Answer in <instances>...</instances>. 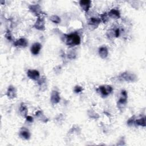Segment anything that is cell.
I'll use <instances>...</instances> for the list:
<instances>
[{
  "instance_id": "cell-2",
  "label": "cell",
  "mask_w": 146,
  "mask_h": 146,
  "mask_svg": "<svg viewBox=\"0 0 146 146\" xmlns=\"http://www.w3.org/2000/svg\"><path fill=\"white\" fill-rule=\"evenodd\" d=\"M117 78L120 81H124L128 83H133L137 80V75L130 71H124L121 73Z\"/></svg>"
},
{
  "instance_id": "cell-12",
  "label": "cell",
  "mask_w": 146,
  "mask_h": 146,
  "mask_svg": "<svg viewBox=\"0 0 146 146\" xmlns=\"http://www.w3.org/2000/svg\"><path fill=\"white\" fill-rule=\"evenodd\" d=\"M107 13L109 18L113 19H118L121 17L120 10L117 8L111 9Z\"/></svg>"
},
{
  "instance_id": "cell-7",
  "label": "cell",
  "mask_w": 146,
  "mask_h": 146,
  "mask_svg": "<svg viewBox=\"0 0 146 146\" xmlns=\"http://www.w3.org/2000/svg\"><path fill=\"white\" fill-rule=\"evenodd\" d=\"M27 76L28 78L33 80L37 81L40 78V72L34 69H29L27 71Z\"/></svg>"
},
{
  "instance_id": "cell-23",
  "label": "cell",
  "mask_w": 146,
  "mask_h": 146,
  "mask_svg": "<svg viewBox=\"0 0 146 146\" xmlns=\"http://www.w3.org/2000/svg\"><path fill=\"white\" fill-rule=\"evenodd\" d=\"M100 19L101 20V22H102L104 23H106L108 20H109V17L108 15V13L107 12L103 13L100 15Z\"/></svg>"
},
{
  "instance_id": "cell-4",
  "label": "cell",
  "mask_w": 146,
  "mask_h": 146,
  "mask_svg": "<svg viewBox=\"0 0 146 146\" xmlns=\"http://www.w3.org/2000/svg\"><path fill=\"white\" fill-rule=\"evenodd\" d=\"M96 92L103 98H106L113 92V88L110 85H101L96 88Z\"/></svg>"
},
{
  "instance_id": "cell-5",
  "label": "cell",
  "mask_w": 146,
  "mask_h": 146,
  "mask_svg": "<svg viewBox=\"0 0 146 146\" xmlns=\"http://www.w3.org/2000/svg\"><path fill=\"white\" fill-rule=\"evenodd\" d=\"M33 27L39 31H44L46 28L44 18L42 16L37 17L34 24L33 26Z\"/></svg>"
},
{
  "instance_id": "cell-27",
  "label": "cell",
  "mask_w": 146,
  "mask_h": 146,
  "mask_svg": "<svg viewBox=\"0 0 146 146\" xmlns=\"http://www.w3.org/2000/svg\"><path fill=\"white\" fill-rule=\"evenodd\" d=\"M83 88V87L81 86H79V85H76L75 87H74V92L76 94H79L81 92H82Z\"/></svg>"
},
{
  "instance_id": "cell-1",
  "label": "cell",
  "mask_w": 146,
  "mask_h": 146,
  "mask_svg": "<svg viewBox=\"0 0 146 146\" xmlns=\"http://www.w3.org/2000/svg\"><path fill=\"white\" fill-rule=\"evenodd\" d=\"M64 42L66 44L70 47H74L80 44L81 38L77 33H72L64 35Z\"/></svg>"
},
{
  "instance_id": "cell-28",
  "label": "cell",
  "mask_w": 146,
  "mask_h": 146,
  "mask_svg": "<svg viewBox=\"0 0 146 146\" xmlns=\"http://www.w3.org/2000/svg\"><path fill=\"white\" fill-rule=\"evenodd\" d=\"M26 120L28 122V123H32L33 121H34V118L31 116H30V115H27L26 117Z\"/></svg>"
},
{
  "instance_id": "cell-9",
  "label": "cell",
  "mask_w": 146,
  "mask_h": 146,
  "mask_svg": "<svg viewBox=\"0 0 146 146\" xmlns=\"http://www.w3.org/2000/svg\"><path fill=\"white\" fill-rule=\"evenodd\" d=\"M6 95L9 99H14L17 96V91L15 87L12 85L8 87Z\"/></svg>"
},
{
  "instance_id": "cell-29",
  "label": "cell",
  "mask_w": 146,
  "mask_h": 146,
  "mask_svg": "<svg viewBox=\"0 0 146 146\" xmlns=\"http://www.w3.org/2000/svg\"><path fill=\"white\" fill-rule=\"evenodd\" d=\"M124 142H125V141H124V138H123V137H121V138L119 140V141L117 142V143L116 144V145H119V144H120V143H122V145H124V144H125Z\"/></svg>"
},
{
  "instance_id": "cell-3",
  "label": "cell",
  "mask_w": 146,
  "mask_h": 146,
  "mask_svg": "<svg viewBox=\"0 0 146 146\" xmlns=\"http://www.w3.org/2000/svg\"><path fill=\"white\" fill-rule=\"evenodd\" d=\"M128 100V94L126 90H121L120 94L119 99L117 102V107L120 111H123L127 103Z\"/></svg>"
},
{
  "instance_id": "cell-18",
  "label": "cell",
  "mask_w": 146,
  "mask_h": 146,
  "mask_svg": "<svg viewBox=\"0 0 146 146\" xmlns=\"http://www.w3.org/2000/svg\"><path fill=\"white\" fill-rule=\"evenodd\" d=\"M34 115H35L36 117H38V118L41 121H42L43 123H47V122L48 121V118L44 115V113H43L42 111H41V110H38V111H37L35 113Z\"/></svg>"
},
{
  "instance_id": "cell-6",
  "label": "cell",
  "mask_w": 146,
  "mask_h": 146,
  "mask_svg": "<svg viewBox=\"0 0 146 146\" xmlns=\"http://www.w3.org/2000/svg\"><path fill=\"white\" fill-rule=\"evenodd\" d=\"M29 10L31 13L38 17L43 14L41 6L39 4H33L29 6Z\"/></svg>"
},
{
  "instance_id": "cell-24",
  "label": "cell",
  "mask_w": 146,
  "mask_h": 146,
  "mask_svg": "<svg viewBox=\"0 0 146 146\" xmlns=\"http://www.w3.org/2000/svg\"><path fill=\"white\" fill-rule=\"evenodd\" d=\"M67 58L69 59H74L76 58V52L74 50H71L67 54Z\"/></svg>"
},
{
  "instance_id": "cell-14",
  "label": "cell",
  "mask_w": 146,
  "mask_h": 146,
  "mask_svg": "<svg viewBox=\"0 0 146 146\" xmlns=\"http://www.w3.org/2000/svg\"><path fill=\"white\" fill-rule=\"evenodd\" d=\"M91 3L90 0H80L79 2L80 7L86 13H87L90 10L91 6Z\"/></svg>"
},
{
  "instance_id": "cell-22",
  "label": "cell",
  "mask_w": 146,
  "mask_h": 146,
  "mask_svg": "<svg viewBox=\"0 0 146 146\" xmlns=\"http://www.w3.org/2000/svg\"><path fill=\"white\" fill-rule=\"evenodd\" d=\"M50 20L53 22L54 23H55V24H59L61 22V19L60 18L56 15H52L50 17Z\"/></svg>"
},
{
  "instance_id": "cell-13",
  "label": "cell",
  "mask_w": 146,
  "mask_h": 146,
  "mask_svg": "<svg viewBox=\"0 0 146 146\" xmlns=\"http://www.w3.org/2000/svg\"><path fill=\"white\" fill-rule=\"evenodd\" d=\"M101 22H102L99 17H91L88 21V25L90 27L95 29V28H97V27L100 25Z\"/></svg>"
},
{
  "instance_id": "cell-25",
  "label": "cell",
  "mask_w": 146,
  "mask_h": 146,
  "mask_svg": "<svg viewBox=\"0 0 146 146\" xmlns=\"http://www.w3.org/2000/svg\"><path fill=\"white\" fill-rule=\"evenodd\" d=\"M5 36L6 38V39L8 40L9 41H12L13 40V35H12L10 30H6V31L5 32Z\"/></svg>"
},
{
  "instance_id": "cell-16",
  "label": "cell",
  "mask_w": 146,
  "mask_h": 146,
  "mask_svg": "<svg viewBox=\"0 0 146 146\" xmlns=\"http://www.w3.org/2000/svg\"><path fill=\"white\" fill-rule=\"evenodd\" d=\"M108 50L105 46H100L98 49V54L102 59H106L108 56Z\"/></svg>"
},
{
  "instance_id": "cell-20",
  "label": "cell",
  "mask_w": 146,
  "mask_h": 146,
  "mask_svg": "<svg viewBox=\"0 0 146 146\" xmlns=\"http://www.w3.org/2000/svg\"><path fill=\"white\" fill-rule=\"evenodd\" d=\"M135 124L137 126H140L143 127H145L146 126L145 122V116H143L139 119H136L135 121Z\"/></svg>"
},
{
  "instance_id": "cell-19",
  "label": "cell",
  "mask_w": 146,
  "mask_h": 146,
  "mask_svg": "<svg viewBox=\"0 0 146 146\" xmlns=\"http://www.w3.org/2000/svg\"><path fill=\"white\" fill-rule=\"evenodd\" d=\"M19 112L20 115L24 117H26L27 116V113H28V109L27 106L23 103H22L20 106H19Z\"/></svg>"
},
{
  "instance_id": "cell-15",
  "label": "cell",
  "mask_w": 146,
  "mask_h": 146,
  "mask_svg": "<svg viewBox=\"0 0 146 146\" xmlns=\"http://www.w3.org/2000/svg\"><path fill=\"white\" fill-rule=\"evenodd\" d=\"M42 48V44L39 42H35L30 47V52L34 55H37L39 54Z\"/></svg>"
},
{
  "instance_id": "cell-26",
  "label": "cell",
  "mask_w": 146,
  "mask_h": 146,
  "mask_svg": "<svg viewBox=\"0 0 146 146\" xmlns=\"http://www.w3.org/2000/svg\"><path fill=\"white\" fill-rule=\"evenodd\" d=\"M136 119V117L135 115L131 116L130 118L128 119V120L127 121V124L128 126L131 127L132 125H133V124H135V121Z\"/></svg>"
},
{
  "instance_id": "cell-21",
  "label": "cell",
  "mask_w": 146,
  "mask_h": 146,
  "mask_svg": "<svg viewBox=\"0 0 146 146\" xmlns=\"http://www.w3.org/2000/svg\"><path fill=\"white\" fill-rule=\"evenodd\" d=\"M87 113L88 116L91 119H97L99 117V115H98V113H96L95 111H94L92 109H90L87 111Z\"/></svg>"
},
{
  "instance_id": "cell-17",
  "label": "cell",
  "mask_w": 146,
  "mask_h": 146,
  "mask_svg": "<svg viewBox=\"0 0 146 146\" xmlns=\"http://www.w3.org/2000/svg\"><path fill=\"white\" fill-rule=\"evenodd\" d=\"M38 85L41 91H44L47 88V79L44 76L40 77L37 80Z\"/></svg>"
},
{
  "instance_id": "cell-8",
  "label": "cell",
  "mask_w": 146,
  "mask_h": 146,
  "mask_svg": "<svg viewBox=\"0 0 146 146\" xmlns=\"http://www.w3.org/2000/svg\"><path fill=\"white\" fill-rule=\"evenodd\" d=\"M29 44L28 40L25 38H20L13 42V45L17 47L25 48Z\"/></svg>"
},
{
  "instance_id": "cell-10",
  "label": "cell",
  "mask_w": 146,
  "mask_h": 146,
  "mask_svg": "<svg viewBox=\"0 0 146 146\" xmlns=\"http://www.w3.org/2000/svg\"><path fill=\"white\" fill-rule=\"evenodd\" d=\"M60 100V96L59 92L55 90H54L51 91V95H50V101L52 104H56L59 103Z\"/></svg>"
},
{
  "instance_id": "cell-11",
  "label": "cell",
  "mask_w": 146,
  "mask_h": 146,
  "mask_svg": "<svg viewBox=\"0 0 146 146\" xmlns=\"http://www.w3.org/2000/svg\"><path fill=\"white\" fill-rule=\"evenodd\" d=\"M19 136L23 140H29L30 139L31 133L26 127H22L19 132Z\"/></svg>"
}]
</instances>
